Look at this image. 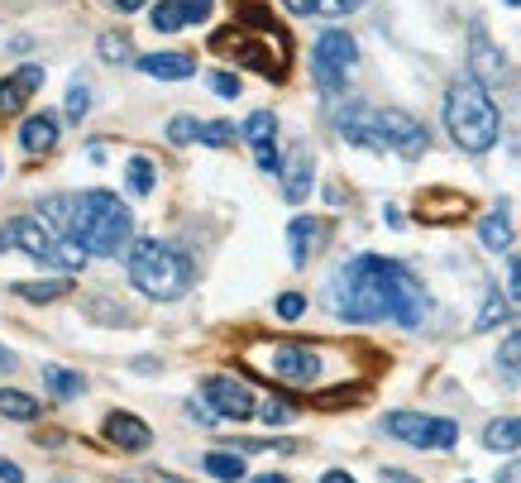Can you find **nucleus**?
I'll list each match as a JSON object with an SVG mask.
<instances>
[{"mask_svg": "<svg viewBox=\"0 0 521 483\" xmlns=\"http://www.w3.org/2000/svg\"><path fill=\"white\" fill-rule=\"evenodd\" d=\"M426 283L407 264L383 259V254H359L330 278V311L349 326H373L392 321L402 330H416L426 321Z\"/></svg>", "mask_w": 521, "mask_h": 483, "instance_id": "obj_1", "label": "nucleus"}, {"mask_svg": "<svg viewBox=\"0 0 521 483\" xmlns=\"http://www.w3.org/2000/svg\"><path fill=\"white\" fill-rule=\"evenodd\" d=\"M130 235H134V216L115 192H106V187L77 192L67 244H77L82 254H96V259H110V254H120L130 244Z\"/></svg>", "mask_w": 521, "mask_h": 483, "instance_id": "obj_2", "label": "nucleus"}, {"mask_svg": "<svg viewBox=\"0 0 521 483\" xmlns=\"http://www.w3.org/2000/svg\"><path fill=\"white\" fill-rule=\"evenodd\" d=\"M445 130H450V139H455L464 154H474V158L488 154V149L498 144L502 115H498V106H493L488 87L478 82L474 72H469V77H455L450 91H445Z\"/></svg>", "mask_w": 521, "mask_h": 483, "instance_id": "obj_3", "label": "nucleus"}, {"mask_svg": "<svg viewBox=\"0 0 521 483\" xmlns=\"http://www.w3.org/2000/svg\"><path fill=\"white\" fill-rule=\"evenodd\" d=\"M125 268H130V283L139 287L144 297H153V302H177V297L192 287V259L163 240L130 244Z\"/></svg>", "mask_w": 521, "mask_h": 483, "instance_id": "obj_4", "label": "nucleus"}, {"mask_svg": "<svg viewBox=\"0 0 521 483\" xmlns=\"http://www.w3.org/2000/svg\"><path fill=\"white\" fill-rule=\"evenodd\" d=\"M5 249H24L29 259H39V264H48V268H63V273H77V268L87 264V259H82V249H77V244H67L44 216H39V220H34V216L5 220V225H0V254H5Z\"/></svg>", "mask_w": 521, "mask_h": 483, "instance_id": "obj_5", "label": "nucleus"}, {"mask_svg": "<svg viewBox=\"0 0 521 483\" xmlns=\"http://www.w3.org/2000/svg\"><path fill=\"white\" fill-rule=\"evenodd\" d=\"M359 63V44L349 29H321V39L311 48V72L321 91H340L349 82V72Z\"/></svg>", "mask_w": 521, "mask_h": 483, "instance_id": "obj_6", "label": "nucleus"}, {"mask_svg": "<svg viewBox=\"0 0 521 483\" xmlns=\"http://www.w3.org/2000/svg\"><path fill=\"white\" fill-rule=\"evenodd\" d=\"M268 34H283V29H235V34H216L211 48H216V53H230V58L244 63V67H254V72L268 77V82H283L287 58H273V53L259 44V39H268Z\"/></svg>", "mask_w": 521, "mask_h": 483, "instance_id": "obj_7", "label": "nucleus"}, {"mask_svg": "<svg viewBox=\"0 0 521 483\" xmlns=\"http://www.w3.org/2000/svg\"><path fill=\"white\" fill-rule=\"evenodd\" d=\"M383 431L397 440H407L416 450H455L459 426L445 417H426V412H388L383 417Z\"/></svg>", "mask_w": 521, "mask_h": 483, "instance_id": "obj_8", "label": "nucleus"}, {"mask_svg": "<svg viewBox=\"0 0 521 483\" xmlns=\"http://www.w3.org/2000/svg\"><path fill=\"white\" fill-rule=\"evenodd\" d=\"M378 139H383V149L402 158H421L426 154V144H431V130L412 120L407 110H378Z\"/></svg>", "mask_w": 521, "mask_h": 483, "instance_id": "obj_9", "label": "nucleus"}, {"mask_svg": "<svg viewBox=\"0 0 521 483\" xmlns=\"http://www.w3.org/2000/svg\"><path fill=\"white\" fill-rule=\"evenodd\" d=\"M201 397H206L225 421L259 417V402H254V393H249V383H239V378H230V374H211L206 383H201Z\"/></svg>", "mask_w": 521, "mask_h": 483, "instance_id": "obj_10", "label": "nucleus"}, {"mask_svg": "<svg viewBox=\"0 0 521 483\" xmlns=\"http://www.w3.org/2000/svg\"><path fill=\"white\" fill-rule=\"evenodd\" d=\"M268 369L283 378V383H297V388H311L321 378V354L306 350V345H278L268 354Z\"/></svg>", "mask_w": 521, "mask_h": 483, "instance_id": "obj_11", "label": "nucleus"}, {"mask_svg": "<svg viewBox=\"0 0 521 483\" xmlns=\"http://www.w3.org/2000/svg\"><path fill=\"white\" fill-rule=\"evenodd\" d=\"M335 130L345 134L349 144H359V149H383V139H378V110L364 106V101H349V106L335 110Z\"/></svg>", "mask_w": 521, "mask_h": 483, "instance_id": "obj_12", "label": "nucleus"}, {"mask_svg": "<svg viewBox=\"0 0 521 483\" xmlns=\"http://www.w3.org/2000/svg\"><path fill=\"white\" fill-rule=\"evenodd\" d=\"M44 82H48V72H44L39 63L15 67V72L0 82V120H5V115H20V106H24V101H29V96H34L39 87H44Z\"/></svg>", "mask_w": 521, "mask_h": 483, "instance_id": "obj_13", "label": "nucleus"}, {"mask_svg": "<svg viewBox=\"0 0 521 483\" xmlns=\"http://www.w3.org/2000/svg\"><path fill=\"white\" fill-rule=\"evenodd\" d=\"M106 440L110 445H120V450H130V455H144V450L153 445V431L134 417V412H110L106 417Z\"/></svg>", "mask_w": 521, "mask_h": 483, "instance_id": "obj_14", "label": "nucleus"}, {"mask_svg": "<svg viewBox=\"0 0 521 483\" xmlns=\"http://www.w3.org/2000/svg\"><path fill=\"white\" fill-rule=\"evenodd\" d=\"M311 173H316V158H311V149H306V144H297V149H292V158L283 163V197L292 201V206L311 197Z\"/></svg>", "mask_w": 521, "mask_h": 483, "instance_id": "obj_15", "label": "nucleus"}, {"mask_svg": "<svg viewBox=\"0 0 521 483\" xmlns=\"http://www.w3.org/2000/svg\"><path fill=\"white\" fill-rule=\"evenodd\" d=\"M139 72H149L158 82H187L196 72V58L192 53H149V58H139Z\"/></svg>", "mask_w": 521, "mask_h": 483, "instance_id": "obj_16", "label": "nucleus"}, {"mask_svg": "<svg viewBox=\"0 0 521 483\" xmlns=\"http://www.w3.org/2000/svg\"><path fill=\"white\" fill-rule=\"evenodd\" d=\"M321 240V220L316 216H297L287 225V244H292V268H306L311 264V249Z\"/></svg>", "mask_w": 521, "mask_h": 483, "instance_id": "obj_17", "label": "nucleus"}, {"mask_svg": "<svg viewBox=\"0 0 521 483\" xmlns=\"http://www.w3.org/2000/svg\"><path fill=\"white\" fill-rule=\"evenodd\" d=\"M20 144L29 154H48V149L58 144V120H53V115H29L20 125Z\"/></svg>", "mask_w": 521, "mask_h": 483, "instance_id": "obj_18", "label": "nucleus"}, {"mask_svg": "<svg viewBox=\"0 0 521 483\" xmlns=\"http://www.w3.org/2000/svg\"><path fill=\"white\" fill-rule=\"evenodd\" d=\"M478 240H483V249H493V254H507V249H512V220H507V206H498V211H488V216L478 220Z\"/></svg>", "mask_w": 521, "mask_h": 483, "instance_id": "obj_19", "label": "nucleus"}, {"mask_svg": "<svg viewBox=\"0 0 521 483\" xmlns=\"http://www.w3.org/2000/svg\"><path fill=\"white\" fill-rule=\"evenodd\" d=\"M483 445L493 455H507V450H521V417H498L483 426Z\"/></svg>", "mask_w": 521, "mask_h": 483, "instance_id": "obj_20", "label": "nucleus"}, {"mask_svg": "<svg viewBox=\"0 0 521 483\" xmlns=\"http://www.w3.org/2000/svg\"><path fill=\"white\" fill-rule=\"evenodd\" d=\"M206 474L220 483H239L244 479V450L235 455V445H225V450H211L206 455Z\"/></svg>", "mask_w": 521, "mask_h": 483, "instance_id": "obj_21", "label": "nucleus"}, {"mask_svg": "<svg viewBox=\"0 0 521 483\" xmlns=\"http://www.w3.org/2000/svg\"><path fill=\"white\" fill-rule=\"evenodd\" d=\"M0 417H10V421H39V417H44V407H39L29 393H20V388H0Z\"/></svg>", "mask_w": 521, "mask_h": 483, "instance_id": "obj_22", "label": "nucleus"}, {"mask_svg": "<svg viewBox=\"0 0 521 483\" xmlns=\"http://www.w3.org/2000/svg\"><path fill=\"white\" fill-rule=\"evenodd\" d=\"M44 388L53 397H63V402H67V397H82V393H87V378L72 374V369H63V364H48V369H44Z\"/></svg>", "mask_w": 521, "mask_h": 483, "instance_id": "obj_23", "label": "nucleus"}, {"mask_svg": "<svg viewBox=\"0 0 521 483\" xmlns=\"http://www.w3.org/2000/svg\"><path fill=\"white\" fill-rule=\"evenodd\" d=\"M469 53H474V77H478V82H483V77H498V72H502V53L488 44V34H474V39H469Z\"/></svg>", "mask_w": 521, "mask_h": 483, "instance_id": "obj_24", "label": "nucleus"}, {"mask_svg": "<svg viewBox=\"0 0 521 483\" xmlns=\"http://www.w3.org/2000/svg\"><path fill=\"white\" fill-rule=\"evenodd\" d=\"M244 139H249V149L273 144V139H278V115H273V110H254V115L244 120Z\"/></svg>", "mask_w": 521, "mask_h": 483, "instance_id": "obj_25", "label": "nucleus"}, {"mask_svg": "<svg viewBox=\"0 0 521 483\" xmlns=\"http://www.w3.org/2000/svg\"><path fill=\"white\" fill-rule=\"evenodd\" d=\"M149 20L158 34H177V29H187V5L182 0H158L149 10Z\"/></svg>", "mask_w": 521, "mask_h": 483, "instance_id": "obj_26", "label": "nucleus"}, {"mask_svg": "<svg viewBox=\"0 0 521 483\" xmlns=\"http://www.w3.org/2000/svg\"><path fill=\"white\" fill-rule=\"evenodd\" d=\"M67 292H72L67 278H48V283H15V297H24V302H58V297H67Z\"/></svg>", "mask_w": 521, "mask_h": 483, "instance_id": "obj_27", "label": "nucleus"}, {"mask_svg": "<svg viewBox=\"0 0 521 483\" xmlns=\"http://www.w3.org/2000/svg\"><path fill=\"white\" fill-rule=\"evenodd\" d=\"M464 211H469V201H464V197H426V201H421V216H435L440 225L464 220ZM435 220H431V225H435Z\"/></svg>", "mask_w": 521, "mask_h": 483, "instance_id": "obj_28", "label": "nucleus"}, {"mask_svg": "<svg viewBox=\"0 0 521 483\" xmlns=\"http://www.w3.org/2000/svg\"><path fill=\"white\" fill-rule=\"evenodd\" d=\"M507 316H512V302H507L502 292H488V297H483V311L474 316V330H493V326H502Z\"/></svg>", "mask_w": 521, "mask_h": 483, "instance_id": "obj_29", "label": "nucleus"}, {"mask_svg": "<svg viewBox=\"0 0 521 483\" xmlns=\"http://www.w3.org/2000/svg\"><path fill=\"white\" fill-rule=\"evenodd\" d=\"M125 187H130L134 197H149L153 192V163L149 158H130V163H125Z\"/></svg>", "mask_w": 521, "mask_h": 483, "instance_id": "obj_30", "label": "nucleus"}, {"mask_svg": "<svg viewBox=\"0 0 521 483\" xmlns=\"http://www.w3.org/2000/svg\"><path fill=\"white\" fill-rule=\"evenodd\" d=\"M96 53H101L106 63H134V44L125 34H101V39H96Z\"/></svg>", "mask_w": 521, "mask_h": 483, "instance_id": "obj_31", "label": "nucleus"}, {"mask_svg": "<svg viewBox=\"0 0 521 483\" xmlns=\"http://www.w3.org/2000/svg\"><path fill=\"white\" fill-rule=\"evenodd\" d=\"M498 369H507V374H521V326H512V335L502 340Z\"/></svg>", "mask_w": 521, "mask_h": 483, "instance_id": "obj_32", "label": "nucleus"}, {"mask_svg": "<svg viewBox=\"0 0 521 483\" xmlns=\"http://www.w3.org/2000/svg\"><path fill=\"white\" fill-rule=\"evenodd\" d=\"M87 316H91V321H106V326H130V321H134V311H125V307H106L101 297H96V302H87Z\"/></svg>", "mask_w": 521, "mask_h": 483, "instance_id": "obj_33", "label": "nucleus"}, {"mask_svg": "<svg viewBox=\"0 0 521 483\" xmlns=\"http://www.w3.org/2000/svg\"><path fill=\"white\" fill-rule=\"evenodd\" d=\"M259 417L268 421V426H287V421L297 417V407H292L287 397H268V402L259 407Z\"/></svg>", "mask_w": 521, "mask_h": 483, "instance_id": "obj_34", "label": "nucleus"}, {"mask_svg": "<svg viewBox=\"0 0 521 483\" xmlns=\"http://www.w3.org/2000/svg\"><path fill=\"white\" fill-rule=\"evenodd\" d=\"M87 110H91V87L87 82H72L67 87V120H82Z\"/></svg>", "mask_w": 521, "mask_h": 483, "instance_id": "obj_35", "label": "nucleus"}, {"mask_svg": "<svg viewBox=\"0 0 521 483\" xmlns=\"http://www.w3.org/2000/svg\"><path fill=\"white\" fill-rule=\"evenodd\" d=\"M235 139V125L230 120H211V125H201V144H211V149H225Z\"/></svg>", "mask_w": 521, "mask_h": 483, "instance_id": "obj_36", "label": "nucleus"}, {"mask_svg": "<svg viewBox=\"0 0 521 483\" xmlns=\"http://www.w3.org/2000/svg\"><path fill=\"white\" fill-rule=\"evenodd\" d=\"M168 139L173 144H192V139H201V125L192 115H177V120H168Z\"/></svg>", "mask_w": 521, "mask_h": 483, "instance_id": "obj_37", "label": "nucleus"}, {"mask_svg": "<svg viewBox=\"0 0 521 483\" xmlns=\"http://www.w3.org/2000/svg\"><path fill=\"white\" fill-rule=\"evenodd\" d=\"M359 388H330V393H321L316 397V407H321V412H335V407H345V402H359Z\"/></svg>", "mask_w": 521, "mask_h": 483, "instance_id": "obj_38", "label": "nucleus"}, {"mask_svg": "<svg viewBox=\"0 0 521 483\" xmlns=\"http://www.w3.org/2000/svg\"><path fill=\"white\" fill-rule=\"evenodd\" d=\"M273 311H278L283 321H297V316L306 311V297H302V292H283V297H278V307H273Z\"/></svg>", "mask_w": 521, "mask_h": 483, "instance_id": "obj_39", "label": "nucleus"}, {"mask_svg": "<svg viewBox=\"0 0 521 483\" xmlns=\"http://www.w3.org/2000/svg\"><path fill=\"white\" fill-rule=\"evenodd\" d=\"M359 5H369V0H316V15H349V10H359Z\"/></svg>", "mask_w": 521, "mask_h": 483, "instance_id": "obj_40", "label": "nucleus"}, {"mask_svg": "<svg viewBox=\"0 0 521 483\" xmlns=\"http://www.w3.org/2000/svg\"><path fill=\"white\" fill-rule=\"evenodd\" d=\"M187 417H192L196 426H216V421H220V412H216V407H211V402H196V397H192V402H187Z\"/></svg>", "mask_w": 521, "mask_h": 483, "instance_id": "obj_41", "label": "nucleus"}, {"mask_svg": "<svg viewBox=\"0 0 521 483\" xmlns=\"http://www.w3.org/2000/svg\"><path fill=\"white\" fill-rule=\"evenodd\" d=\"M211 91H216V96H225V101H235V96H239V77H230V72H216V77H211Z\"/></svg>", "mask_w": 521, "mask_h": 483, "instance_id": "obj_42", "label": "nucleus"}, {"mask_svg": "<svg viewBox=\"0 0 521 483\" xmlns=\"http://www.w3.org/2000/svg\"><path fill=\"white\" fill-rule=\"evenodd\" d=\"M182 5H187V24H206L211 20V10H216L211 0H182Z\"/></svg>", "mask_w": 521, "mask_h": 483, "instance_id": "obj_43", "label": "nucleus"}, {"mask_svg": "<svg viewBox=\"0 0 521 483\" xmlns=\"http://www.w3.org/2000/svg\"><path fill=\"white\" fill-rule=\"evenodd\" d=\"M507 297H512V302H521V259H517V254L507 259Z\"/></svg>", "mask_w": 521, "mask_h": 483, "instance_id": "obj_44", "label": "nucleus"}, {"mask_svg": "<svg viewBox=\"0 0 521 483\" xmlns=\"http://www.w3.org/2000/svg\"><path fill=\"white\" fill-rule=\"evenodd\" d=\"M0 483H24V469L10 460H0Z\"/></svg>", "mask_w": 521, "mask_h": 483, "instance_id": "obj_45", "label": "nucleus"}, {"mask_svg": "<svg viewBox=\"0 0 521 483\" xmlns=\"http://www.w3.org/2000/svg\"><path fill=\"white\" fill-rule=\"evenodd\" d=\"M498 483H521V460L502 464V469H498Z\"/></svg>", "mask_w": 521, "mask_h": 483, "instance_id": "obj_46", "label": "nucleus"}, {"mask_svg": "<svg viewBox=\"0 0 521 483\" xmlns=\"http://www.w3.org/2000/svg\"><path fill=\"white\" fill-rule=\"evenodd\" d=\"M292 15H316V0H283Z\"/></svg>", "mask_w": 521, "mask_h": 483, "instance_id": "obj_47", "label": "nucleus"}, {"mask_svg": "<svg viewBox=\"0 0 521 483\" xmlns=\"http://www.w3.org/2000/svg\"><path fill=\"white\" fill-rule=\"evenodd\" d=\"M383 220H388L392 230H402V225H407V220H402V211H397V206H383Z\"/></svg>", "mask_w": 521, "mask_h": 483, "instance_id": "obj_48", "label": "nucleus"}, {"mask_svg": "<svg viewBox=\"0 0 521 483\" xmlns=\"http://www.w3.org/2000/svg\"><path fill=\"white\" fill-rule=\"evenodd\" d=\"M321 483H354V479H349L345 469H330V474H321Z\"/></svg>", "mask_w": 521, "mask_h": 483, "instance_id": "obj_49", "label": "nucleus"}, {"mask_svg": "<svg viewBox=\"0 0 521 483\" xmlns=\"http://www.w3.org/2000/svg\"><path fill=\"white\" fill-rule=\"evenodd\" d=\"M10 369H15V354H10L5 345H0V374H10Z\"/></svg>", "mask_w": 521, "mask_h": 483, "instance_id": "obj_50", "label": "nucleus"}, {"mask_svg": "<svg viewBox=\"0 0 521 483\" xmlns=\"http://www.w3.org/2000/svg\"><path fill=\"white\" fill-rule=\"evenodd\" d=\"M249 483H292V479H283V474H259V479H249Z\"/></svg>", "mask_w": 521, "mask_h": 483, "instance_id": "obj_51", "label": "nucleus"}, {"mask_svg": "<svg viewBox=\"0 0 521 483\" xmlns=\"http://www.w3.org/2000/svg\"><path fill=\"white\" fill-rule=\"evenodd\" d=\"M115 5H120V10H144L149 0H115Z\"/></svg>", "mask_w": 521, "mask_h": 483, "instance_id": "obj_52", "label": "nucleus"}, {"mask_svg": "<svg viewBox=\"0 0 521 483\" xmlns=\"http://www.w3.org/2000/svg\"><path fill=\"white\" fill-rule=\"evenodd\" d=\"M153 483H187V479H173V474H158V479Z\"/></svg>", "mask_w": 521, "mask_h": 483, "instance_id": "obj_53", "label": "nucleus"}, {"mask_svg": "<svg viewBox=\"0 0 521 483\" xmlns=\"http://www.w3.org/2000/svg\"><path fill=\"white\" fill-rule=\"evenodd\" d=\"M507 5H517V10H521V0H507Z\"/></svg>", "mask_w": 521, "mask_h": 483, "instance_id": "obj_54", "label": "nucleus"}, {"mask_svg": "<svg viewBox=\"0 0 521 483\" xmlns=\"http://www.w3.org/2000/svg\"><path fill=\"white\" fill-rule=\"evenodd\" d=\"M464 483H474V479H464Z\"/></svg>", "mask_w": 521, "mask_h": 483, "instance_id": "obj_55", "label": "nucleus"}]
</instances>
